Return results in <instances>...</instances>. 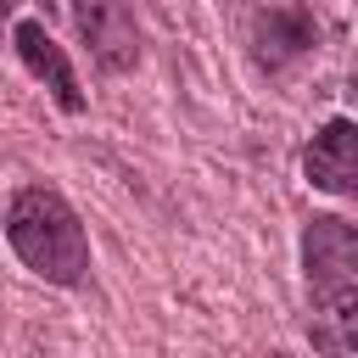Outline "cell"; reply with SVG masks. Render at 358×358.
Listing matches in <instances>:
<instances>
[{
    "mask_svg": "<svg viewBox=\"0 0 358 358\" xmlns=\"http://www.w3.org/2000/svg\"><path fill=\"white\" fill-rule=\"evenodd\" d=\"M6 241L50 285H84L90 280V235H84V218L50 185H22L11 196V207H6Z\"/></svg>",
    "mask_w": 358,
    "mask_h": 358,
    "instance_id": "1",
    "label": "cell"
},
{
    "mask_svg": "<svg viewBox=\"0 0 358 358\" xmlns=\"http://www.w3.org/2000/svg\"><path fill=\"white\" fill-rule=\"evenodd\" d=\"M302 268L313 291H336V285H358V224L347 218H308L302 229Z\"/></svg>",
    "mask_w": 358,
    "mask_h": 358,
    "instance_id": "2",
    "label": "cell"
},
{
    "mask_svg": "<svg viewBox=\"0 0 358 358\" xmlns=\"http://www.w3.org/2000/svg\"><path fill=\"white\" fill-rule=\"evenodd\" d=\"M302 173L313 190L324 196H352L358 201V123L352 117H330L308 151H302Z\"/></svg>",
    "mask_w": 358,
    "mask_h": 358,
    "instance_id": "3",
    "label": "cell"
},
{
    "mask_svg": "<svg viewBox=\"0 0 358 358\" xmlns=\"http://www.w3.org/2000/svg\"><path fill=\"white\" fill-rule=\"evenodd\" d=\"M73 22H78V34H84V45H90V56H95L101 73H123V67H134V56H140V34H134L123 0H73Z\"/></svg>",
    "mask_w": 358,
    "mask_h": 358,
    "instance_id": "4",
    "label": "cell"
},
{
    "mask_svg": "<svg viewBox=\"0 0 358 358\" xmlns=\"http://www.w3.org/2000/svg\"><path fill=\"white\" fill-rule=\"evenodd\" d=\"M11 45H17V56H22V67L56 95V106L62 112H84V90H78V73H73V62H67V50L45 34V22H34V17H22L17 28H11Z\"/></svg>",
    "mask_w": 358,
    "mask_h": 358,
    "instance_id": "5",
    "label": "cell"
},
{
    "mask_svg": "<svg viewBox=\"0 0 358 358\" xmlns=\"http://www.w3.org/2000/svg\"><path fill=\"white\" fill-rule=\"evenodd\" d=\"M252 45H257V62L274 73L285 62H296L308 45H313V17L302 6H268L257 22H252Z\"/></svg>",
    "mask_w": 358,
    "mask_h": 358,
    "instance_id": "6",
    "label": "cell"
},
{
    "mask_svg": "<svg viewBox=\"0 0 358 358\" xmlns=\"http://www.w3.org/2000/svg\"><path fill=\"white\" fill-rule=\"evenodd\" d=\"M330 324H336V341L347 352H358V285H341L330 296Z\"/></svg>",
    "mask_w": 358,
    "mask_h": 358,
    "instance_id": "7",
    "label": "cell"
},
{
    "mask_svg": "<svg viewBox=\"0 0 358 358\" xmlns=\"http://www.w3.org/2000/svg\"><path fill=\"white\" fill-rule=\"evenodd\" d=\"M11 6H17V0H0V17H6V11H11Z\"/></svg>",
    "mask_w": 358,
    "mask_h": 358,
    "instance_id": "8",
    "label": "cell"
},
{
    "mask_svg": "<svg viewBox=\"0 0 358 358\" xmlns=\"http://www.w3.org/2000/svg\"><path fill=\"white\" fill-rule=\"evenodd\" d=\"M352 101H358V67H352Z\"/></svg>",
    "mask_w": 358,
    "mask_h": 358,
    "instance_id": "9",
    "label": "cell"
}]
</instances>
